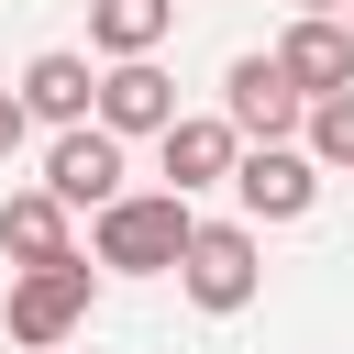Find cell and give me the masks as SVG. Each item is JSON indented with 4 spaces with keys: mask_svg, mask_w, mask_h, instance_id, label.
<instances>
[{
    "mask_svg": "<svg viewBox=\"0 0 354 354\" xmlns=\"http://www.w3.org/2000/svg\"><path fill=\"white\" fill-rule=\"evenodd\" d=\"M188 199L177 188H122L111 210H100V232H88V266H111V277H177V254H188Z\"/></svg>",
    "mask_w": 354,
    "mask_h": 354,
    "instance_id": "6da1fadb",
    "label": "cell"
},
{
    "mask_svg": "<svg viewBox=\"0 0 354 354\" xmlns=\"http://www.w3.org/2000/svg\"><path fill=\"white\" fill-rule=\"evenodd\" d=\"M88 299H100V277H88V254H66V266H22L11 299H0V321H11L22 354H55V343L88 321Z\"/></svg>",
    "mask_w": 354,
    "mask_h": 354,
    "instance_id": "7a4b0ae2",
    "label": "cell"
},
{
    "mask_svg": "<svg viewBox=\"0 0 354 354\" xmlns=\"http://www.w3.org/2000/svg\"><path fill=\"white\" fill-rule=\"evenodd\" d=\"M177 288L210 310V321H232L254 288H266V266H254V221H188V254H177Z\"/></svg>",
    "mask_w": 354,
    "mask_h": 354,
    "instance_id": "3957f363",
    "label": "cell"
},
{
    "mask_svg": "<svg viewBox=\"0 0 354 354\" xmlns=\"http://www.w3.org/2000/svg\"><path fill=\"white\" fill-rule=\"evenodd\" d=\"M221 122H232L243 144H288V133L310 122V100L288 88L277 55H232V66H221Z\"/></svg>",
    "mask_w": 354,
    "mask_h": 354,
    "instance_id": "277c9868",
    "label": "cell"
},
{
    "mask_svg": "<svg viewBox=\"0 0 354 354\" xmlns=\"http://www.w3.org/2000/svg\"><path fill=\"white\" fill-rule=\"evenodd\" d=\"M232 199H243V221H299V210L321 199L310 144H243V155H232Z\"/></svg>",
    "mask_w": 354,
    "mask_h": 354,
    "instance_id": "5b68a950",
    "label": "cell"
},
{
    "mask_svg": "<svg viewBox=\"0 0 354 354\" xmlns=\"http://www.w3.org/2000/svg\"><path fill=\"white\" fill-rule=\"evenodd\" d=\"M44 188H55L66 210H111V199H122V133L66 122V133L44 144Z\"/></svg>",
    "mask_w": 354,
    "mask_h": 354,
    "instance_id": "8992f818",
    "label": "cell"
},
{
    "mask_svg": "<svg viewBox=\"0 0 354 354\" xmlns=\"http://www.w3.org/2000/svg\"><path fill=\"white\" fill-rule=\"evenodd\" d=\"M277 66H288V88H299V100L354 88V22H343V11H299V22H288V44H277Z\"/></svg>",
    "mask_w": 354,
    "mask_h": 354,
    "instance_id": "52a82bcc",
    "label": "cell"
},
{
    "mask_svg": "<svg viewBox=\"0 0 354 354\" xmlns=\"http://www.w3.org/2000/svg\"><path fill=\"white\" fill-rule=\"evenodd\" d=\"M88 122H100V133H122V144H133V133H166V122H177V88H166V66H155V55H122V66H100V100H88Z\"/></svg>",
    "mask_w": 354,
    "mask_h": 354,
    "instance_id": "ba28073f",
    "label": "cell"
},
{
    "mask_svg": "<svg viewBox=\"0 0 354 354\" xmlns=\"http://www.w3.org/2000/svg\"><path fill=\"white\" fill-rule=\"evenodd\" d=\"M155 144H166V188H177V199H199V188H232V155H243V133H232L221 111H177Z\"/></svg>",
    "mask_w": 354,
    "mask_h": 354,
    "instance_id": "9c48e42d",
    "label": "cell"
},
{
    "mask_svg": "<svg viewBox=\"0 0 354 354\" xmlns=\"http://www.w3.org/2000/svg\"><path fill=\"white\" fill-rule=\"evenodd\" d=\"M11 100H22V122H55V133H66V122H88V100H100V77H88V55H66V44H44V55L22 66V88H11Z\"/></svg>",
    "mask_w": 354,
    "mask_h": 354,
    "instance_id": "30bf717a",
    "label": "cell"
},
{
    "mask_svg": "<svg viewBox=\"0 0 354 354\" xmlns=\"http://www.w3.org/2000/svg\"><path fill=\"white\" fill-rule=\"evenodd\" d=\"M0 254H11V266H66V254H77L66 199H55V188H11V199H0Z\"/></svg>",
    "mask_w": 354,
    "mask_h": 354,
    "instance_id": "8fae6325",
    "label": "cell"
},
{
    "mask_svg": "<svg viewBox=\"0 0 354 354\" xmlns=\"http://www.w3.org/2000/svg\"><path fill=\"white\" fill-rule=\"evenodd\" d=\"M177 33V0H88V44L122 66V55H155Z\"/></svg>",
    "mask_w": 354,
    "mask_h": 354,
    "instance_id": "7c38bea8",
    "label": "cell"
},
{
    "mask_svg": "<svg viewBox=\"0 0 354 354\" xmlns=\"http://www.w3.org/2000/svg\"><path fill=\"white\" fill-rule=\"evenodd\" d=\"M310 166H354V88H332V100H310Z\"/></svg>",
    "mask_w": 354,
    "mask_h": 354,
    "instance_id": "4fadbf2b",
    "label": "cell"
},
{
    "mask_svg": "<svg viewBox=\"0 0 354 354\" xmlns=\"http://www.w3.org/2000/svg\"><path fill=\"white\" fill-rule=\"evenodd\" d=\"M11 144H22V100L0 88V155H11Z\"/></svg>",
    "mask_w": 354,
    "mask_h": 354,
    "instance_id": "5bb4252c",
    "label": "cell"
},
{
    "mask_svg": "<svg viewBox=\"0 0 354 354\" xmlns=\"http://www.w3.org/2000/svg\"><path fill=\"white\" fill-rule=\"evenodd\" d=\"M299 11H343V0H299Z\"/></svg>",
    "mask_w": 354,
    "mask_h": 354,
    "instance_id": "9a60e30c",
    "label": "cell"
},
{
    "mask_svg": "<svg viewBox=\"0 0 354 354\" xmlns=\"http://www.w3.org/2000/svg\"><path fill=\"white\" fill-rule=\"evenodd\" d=\"M343 22H354V0H343Z\"/></svg>",
    "mask_w": 354,
    "mask_h": 354,
    "instance_id": "2e32d148",
    "label": "cell"
}]
</instances>
